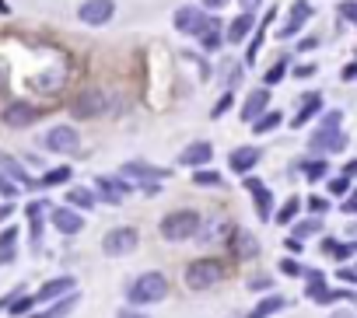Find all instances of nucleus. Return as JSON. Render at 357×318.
<instances>
[{
    "mask_svg": "<svg viewBox=\"0 0 357 318\" xmlns=\"http://www.w3.org/2000/svg\"><path fill=\"white\" fill-rule=\"evenodd\" d=\"M315 231H319V221H305V224L294 228V238L301 241V238H308V234H315Z\"/></svg>",
    "mask_w": 357,
    "mask_h": 318,
    "instance_id": "obj_30",
    "label": "nucleus"
},
{
    "mask_svg": "<svg viewBox=\"0 0 357 318\" xmlns=\"http://www.w3.org/2000/svg\"><path fill=\"white\" fill-rule=\"evenodd\" d=\"M301 168H305L308 179H322V175H326V165H322V161H308V165H301Z\"/></svg>",
    "mask_w": 357,
    "mask_h": 318,
    "instance_id": "obj_32",
    "label": "nucleus"
},
{
    "mask_svg": "<svg viewBox=\"0 0 357 318\" xmlns=\"http://www.w3.org/2000/svg\"><path fill=\"white\" fill-rule=\"evenodd\" d=\"M15 238H18V231L11 228V231H4V238H0V259H11V245H15Z\"/></svg>",
    "mask_w": 357,
    "mask_h": 318,
    "instance_id": "obj_27",
    "label": "nucleus"
},
{
    "mask_svg": "<svg viewBox=\"0 0 357 318\" xmlns=\"http://www.w3.org/2000/svg\"><path fill=\"white\" fill-rule=\"evenodd\" d=\"M322 252L333 255V259H350V255H354V245H340V241L326 238V241H322Z\"/></svg>",
    "mask_w": 357,
    "mask_h": 318,
    "instance_id": "obj_22",
    "label": "nucleus"
},
{
    "mask_svg": "<svg viewBox=\"0 0 357 318\" xmlns=\"http://www.w3.org/2000/svg\"><path fill=\"white\" fill-rule=\"evenodd\" d=\"M249 32H252V15H249V11H242V15L228 25V42H242Z\"/></svg>",
    "mask_w": 357,
    "mask_h": 318,
    "instance_id": "obj_16",
    "label": "nucleus"
},
{
    "mask_svg": "<svg viewBox=\"0 0 357 318\" xmlns=\"http://www.w3.org/2000/svg\"><path fill=\"white\" fill-rule=\"evenodd\" d=\"M207 25H211V22H207V15H204L200 8H178V11H175V29L186 32V35H200Z\"/></svg>",
    "mask_w": 357,
    "mask_h": 318,
    "instance_id": "obj_8",
    "label": "nucleus"
},
{
    "mask_svg": "<svg viewBox=\"0 0 357 318\" xmlns=\"http://www.w3.org/2000/svg\"><path fill=\"white\" fill-rule=\"evenodd\" d=\"M280 269H284L287 276H298V273H301V266H298V262H291V259H284V262H280Z\"/></svg>",
    "mask_w": 357,
    "mask_h": 318,
    "instance_id": "obj_39",
    "label": "nucleus"
},
{
    "mask_svg": "<svg viewBox=\"0 0 357 318\" xmlns=\"http://www.w3.org/2000/svg\"><path fill=\"white\" fill-rule=\"evenodd\" d=\"M245 189H252L256 207H259V217L266 221V217H270V193H266V189H263V182H256V179H245Z\"/></svg>",
    "mask_w": 357,
    "mask_h": 318,
    "instance_id": "obj_19",
    "label": "nucleus"
},
{
    "mask_svg": "<svg viewBox=\"0 0 357 318\" xmlns=\"http://www.w3.org/2000/svg\"><path fill=\"white\" fill-rule=\"evenodd\" d=\"M109 109V95L105 91H81L77 98H74V105H70V112L74 116H81V119H95V116H102Z\"/></svg>",
    "mask_w": 357,
    "mask_h": 318,
    "instance_id": "obj_6",
    "label": "nucleus"
},
{
    "mask_svg": "<svg viewBox=\"0 0 357 318\" xmlns=\"http://www.w3.org/2000/svg\"><path fill=\"white\" fill-rule=\"evenodd\" d=\"M329 189H333L336 196H343V193L350 189V179H347V175H343V179H333V182H329Z\"/></svg>",
    "mask_w": 357,
    "mask_h": 318,
    "instance_id": "obj_36",
    "label": "nucleus"
},
{
    "mask_svg": "<svg viewBox=\"0 0 357 318\" xmlns=\"http://www.w3.org/2000/svg\"><path fill=\"white\" fill-rule=\"evenodd\" d=\"M67 179H70V168H56V172H46L43 175V186H60Z\"/></svg>",
    "mask_w": 357,
    "mask_h": 318,
    "instance_id": "obj_28",
    "label": "nucleus"
},
{
    "mask_svg": "<svg viewBox=\"0 0 357 318\" xmlns=\"http://www.w3.org/2000/svg\"><path fill=\"white\" fill-rule=\"evenodd\" d=\"M354 74H357V67H354V63H347V67H343V81H354Z\"/></svg>",
    "mask_w": 357,
    "mask_h": 318,
    "instance_id": "obj_45",
    "label": "nucleus"
},
{
    "mask_svg": "<svg viewBox=\"0 0 357 318\" xmlns=\"http://www.w3.org/2000/svg\"><path fill=\"white\" fill-rule=\"evenodd\" d=\"M53 224H56L60 234H77L84 228V217L74 207H60V210H53Z\"/></svg>",
    "mask_w": 357,
    "mask_h": 318,
    "instance_id": "obj_13",
    "label": "nucleus"
},
{
    "mask_svg": "<svg viewBox=\"0 0 357 318\" xmlns=\"http://www.w3.org/2000/svg\"><path fill=\"white\" fill-rule=\"evenodd\" d=\"M340 280H343V283H354L357 276H354V269H340Z\"/></svg>",
    "mask_w": 357,
    "mask_h": 318,
    "instance_id": "obj_46",
    "label": "nucleus"
},
{
    "mask_svg": "<svg viewBox=\"0 0 357 318\" xmlns=\"http://www.w3.org/2000/svg\"><path fill=\"white\" fill-rule=\"evenodd\" d=\"M165 294H168L165 273H144V276H137L133 287H130V304H154V301H161Z\"/></svg>",
    "mask_w": 357,
    "mask_h": 318,
    "instance_id": "obj_2",
    "label": "nucleus"
},
{
    "mask_svg": "<svg viewBox=\"0 0 357 318\" xmlns=\"http://www.w3.org/2000/svg\"><path fill=\"white\" fill-rule=\"evenodd\" d=\"M221 276H225V269H221L218 259H197V262L186 266V287H190V290H207V287H214Z\"/></svg>",
    "mask_w": 357,
    "mask_h": 318,
    "instance_id": "obj_3",
    "label": "nucleus"
},
{
    "mask_svg": "<svg viewBox=\"0 0 357 318\" xmlns=\"http://www.w3.org/2000/svg\"><path fill=\"white\" fill-rule=\"evenodd\" d=\"M238 4H242V11H249V15H252V8H259L263 0H238Z\"/></svg>",
    "mask_w": 357,
    "mask_h": 318,
    "instance_id": "obj_44",
    "label": "nucleus"
},
{
    "mask_svg": "<svg viewBox=\"0 0 357 318\" xmlns=\"http://www.w3.org/2000/svg\"><path fill=\"white\" fill-rule=\"evenodd\" d=\"M266 102H270V91H266V88L252 91V95L245 98V105H242V122H256V119L266 112Z\"/></svg>",
    "mask_w": 357,
    "mask_h": 318,
    "instance_id": "obj_14",
    "label": "nucleus"
},
{
    "mask_svg": "<svg viewBox=\"0 0 357 318\" xmlns=\"http://www.w3.org/2000/svg\"><path fill=\"white\" fill-rule=\"evenodd\" d=\"M123 318H144V315H123Z\"/></svg>",
    "mask_w": 357,
    "mask_h": 318,
    "instance_id": "obj_49",
    "label": "nucleus"
},
{
    "mask_svg": "<svg viewBox=\"0 0 357 318\" xmlns=\"http://www.w3.org/2000/svg\"><path fill=\"white\" fill-rule=\"evenodd\" d=\"M277 126H280V112H266V116H259V119L252 122L256 133H270V129H277Z\"/></svg>",
    "mask_w": 357,
    "mask_h": 318,
    "instance_id": "obj_24",
    "label": "nucleus"
},
{
    "mask_svg": "<svg viewBox=\"0 0 357 318\" xmlns=\"http://www.w3.org/2000/svg\"><path fill=\"white\" fill-rule=\"evenodd\" d=\"M0 193H4V196H15L18 189H15V186H11V182L4 179V175H0Z\"/></svg>",
    "mask_w": 357,
    "mask_h": 318,
    "instance_id": "obj_42",
    "label": "nucleus"
},
{
    "mask_svg": "<svg viewBox=\"0 0 357 318\" xmlns=\"http://www.w3.org/2000/svg\"><path fill=\"white\" fill-rule=\"evenodd\" d=\"M312 18V4H308V0H298V4L291 8V18H287V25L277 32L280 39H291V35H298L301 32V25Z\"/></svg>",
    "mask_w": 357,
    "mask_h": 318,
    "instance_id": "obj_12",
    "label": "nucleus"
},
{
    "mask_svg": "<svg viewBox=\"0 0 357 318\" xmlns=\"http://www.w3.org/2000/svg\"><path fill=\"white\" fill-rule=\"evenodd\" d=\"M98 189L105 193V200H109V203H123V196L130 193V186H123V182H112V179H105V175L98 179Z\"/></svg>",
    "mask_w": 357,
    "mask_h": 318,
    "instance_id": "obj_18",
    "label": "nucleus"
},
{
    "mask_svg": "<svg viewBox=\"0 0 357 318\" xmlns=\"http://www.w3.org/2000/svg\"><path fill=\"white\" fill-rule=\"evenodd\" d=\"M43 147L53 150V154H74L81 147V136L74 126H53L46 136H43Z\"/></svg>",
    "mask_w": 357,
    "mask_h": 318,
    "instance_id": "obj_5",
    "label": "nucleus"
},
{
    "mask_svg": "<svg viewBox=\"0 0 357 318\" xmlns=\"http://www.w3.org/2000/svg\"><path fill=\"white\" fill-rule=\"evenodd\" d=\"M333 318H354V311H336Z\"/></svg>",
    "mask_w": 357,
    "mask_h": 318,
    "instance_id": "obj_48",
    "label": "nucleus"
},
{
    "mask_svg": "<svg viewBox=\"0 0 357 318\" xmlns=\"http://www.w3.org/2000/svg\"><path fill=\"white\" fill-rule=\"evenodd\" d=\"M284 67H287V63H284V60H280V63H273V67H270V70H266V77H263V81H266V84H277V81H280V77H284Z\"/></svg>",
    "mask_w": 357,
    "mask_h": 318,
    "instance_id": "obj_31",
    "label": "nucleus"
},
{
    "mask_svg": "<svg viewBox=\"0 0 357 318\" xmlns=\"http://www.w3.org/2000/svg\"><path fill=\"white\" fill-rule=\"evenodd\" d=\"M112 15H116L112 0H84V4L77 8V18H81L84 25H105Z\"/></svg>",
    "mask_w": 357,
    "mask_h": 318,
    "instance_id": "obj_7",
    "label": "nucleus"
},
{
    "mask_svg": "<svg viewBox=\"0 0 357 318\" xmlns=\"http://www.w3.org/2000/svg\"><path fill=\"white\" fill-rule=\"evenodd\" d=\"M340 15H343L347 22H357V8H354V4H343V8H340Z\"/></svg>",
    "mask_w": 357,
    "mask_h": 318,
    "instance_id": "obj_40",
    "label": "nucleus"
},
{
    "mask_svg": "<svg viewBox=\"0 0 357 318\" xmlns=\"http://www.w3.org/2000/svg\"><path fill=\"white\" fill-rule=\"evenodd\" d=\"M29 308H32V297H22V301H11L8 311H11V315H22V311H29Z\"/></svg>",
    "mask_w": 357,
    "mask_h": 318,
    "instance_id": "obj_37",
    "label": "nucleus"
},
{
    "mask_svg": "<svg viewBox=\"0 0 357 318\" xmlns=\"http://www.w3.org/2000/svg\"><path fill=\"white\" fill-rule=\"evenodd\" d=\"M67 200H70V207H81V210L95 207V196H91L88 189H70V193H67Z\"/></svg>",
    "mask_w": 357,
    "mask_h": 318,
    "instance_id": "obj_25",
    "label": "nucleus"
},
{
    "mask_svg": "<svg viewBox=\"0 0 357 318\" xmlns=\"http://www.w3.org/2000/svg\"><path fill=\"white\" fill-rule=\"evenodd\" d=\"M158 228H161V238H168V241H186L200 231V214L197 210H175Z\"/></svg>",
    "mask_w": 357,
    "mask_h": 318,
    "instance_id": "obj_1",
    "label": "nucleus"
},
{
    "mask_svg": "<svg viewBox=\"0 0 357 318\" xmlns=\"http://www.w3.org/2000/svg\"><path fill=\"white\" fill-rule=\"evenodd\" d=\"M197 186H221L218 172H197Z\"/></svg>",
    "mask_w": 357,
    "mask_h": 318,
    "instance_id": "obj_33",
    "label": "nucleus"
},
{
    "mask_svg": "<svg viewBox=\"0 0 357 318\" xmlns=\"http://www.w3.org/2000/svg\"><path fill=\"white\" fill-rule=\"evenodd\" d=\"M294 214H298V200H287V203H284V210L277 214V221H280V224H287Z\"/></svg>",
    "mask_w": 357,
    "mask_h": 318,
    "instance_id": "obj_34",
    "label": "nucleus"
},
{
    "mask_svg": "<svg viewBox=\"0 0 357 318\" xmlns=\"http://www.w3.org/2000/svg\"><path fill=\"white\" fill-rule=\"evenodd\" d=\"M214 157V147L207 143V140H197V143H190L183 154H178V165H190V168H200V165H207Z\"/></svg>",
    "mask_w": 357,
    "mask_h": 318,
    "instance_id": "obj_11",
    "label": "nucleus"
},
{
    "mask_svg": "<svg viewBox=\"0 0 357 318\" xmlns=\"http://www.w3.org/2000/svg\"><path fill=\"white\" fill-rule=\"evenodd\" d=\"M11 217V207H0V221H8Z\"/></svg>",
    "mask_w": 357,
    "mask_h": 318,
    "instance_id": "obj_47",
    "label": "nucleus"
},
{
    "mask_svg": "<svg viewBox=\"0 0 357 318\" xmlns=\"http://www.w3.org/2000/svg\"><path fill=\"white\" fill-rule=\"evenodd\" d=\"M319 105H322V98H319V95H308V98H305V105H301V112L291 119V126H305V122L319 112Z\"/></svg>",
    "mask_w": 357,
    "mask_h": 318,
    "instance_id": "obj_20",
    "label": "nucleus"
},
{
    "mask_svg": "<svg viewBox=\"0 0 357 318\" xmlns=\"http://www.w3.org/2000/svg\"><path fill=\"white\" fill-rule=\"evenodd\" d=\"M36 119H39V109L29 105V102H15V105H8V112H4V122H8L11 129H25V126H32Z\"/></svg>",
    "mask_w": 357,
    "mask_h": 318,
    "instance_id": "obj_9",
    "label": "nucleus"
},
{
    "mask_svg": "<svg viewBox=\"0 0 357 318\" xmlns=\"http://www.w3.org/2000/svg\"><path fill=\"white\" fill-rule=\"evenodd\" d=\"M123 172L133 179V186H137V179H158V175H165V172H158V168H147V165H126Z\"/></svg>",
    "mask_w": 357,
    "mask_h": 318,
    "instance_id": "obj_23",
    "label": "nucleus"
},
{
    "mask_svg": "<svg viewBox=\"0 0 357 318\" xmlns=\"http://www.w3.org/2000/svg\"><path fill=\"white\" fill-rule=\"evenodd\" d=\"M284 308V297H266V301H259L252 311H249V318H266V315H273V311H280Z\"/></svg>",
    "mask_w": 357,
    "mask_h": 318,
    "instance_id": "obj_21",
    "label": "nucleus"
},
{
    "mask_svg": "<svg viewBox=\"0 0 357 318\" xmlns=\"http://www.w3.org/2000/svg\"><path fill=\"white\" fill-rule=\"evenodd\" d=\"M350 140H347V133L343 129H319L315 136H312V150H329V154H336V150H343Z\"/></svg>",
    "mask_w": 357,
    "mask_h": 318,
    "instance_id": "obj_10",
    "label": "nucleus"
},
{
    "mask_svg": "<svg viewBox=\"0 0 357 318\" xmlns=\"http://www.w3.org/2000/svg\"><path fill=\"white\" fill-rule=\"evenodd\" d=\"M238 255H256V238L252 234H238Z\"/></svg>",
    "mask_w": 357,
    "mask_h": 318,
    "instance_id": "obj_29",
    "label": "nucleus"
},
{
    "mask_svg": "<svg viewBox=\"0 0 357 318\" xmlns=\"http://www.w3.org/2000/svg\"><path fill=\"white\" fill-rule=\"evenodd\" d=\"M225 4H228V0H204V8H207V11H221Z\"/></svg>",
    "mask_w": 357,
    "mask_h": 318,
    "instance_id": "obj_43",
    "label": "nucleus"
},
{
    "mask_svg": "<svg viewBox=\"0 0 357 318\" xmlns=\"http://www.w3.org/2000/svg\"><path fill=\"white\" fill-rule=\"evenodd\" d=\"M0 165H4V168H8V172H11L15 179H22V186H29V175H25V168H22V165L15 161L11 154H0Z\"/></svg>",
    "mask_w": 357,
    "mask_h": 318,
    "instance_id": "obj_26",
    "label": "nucleus"
},
{
    "mask_svg": "<svg viewBox=\"0 0 357 318\" xmlns=\"http://www.w3.org/2000/svg\"><path fill=\"white\" fill-rule=\"evenodd\" d=\"M137 241H140L137 228H112V231L102 238V252H105V255H130V252L137 248Z\"/></svg>",
    "mask_w": 357,
    "mask_h": 318,
    "instance_id": "obj_4",
    "label": "nucleus"
},
{
    "mask_svg": "<svg viewBox=\"0 0 357 318\" xmlns=\"http://www.w3.org/2000/svg\"><path fill=\"white\" fill-rule=\"evenodd\" d=\"M67 290H74V280H70V276H60V280L46 283V287L39 290V297H32V301H53L56 294H67Z\"/></svg>",
    "mask_w": 357,
    "mask_h": 318,
    "instance_id": "obj_17",
    "label": "nucleus"
},
{
    "mask_svg": "<svg viewBox=\"0 0 357 318\" xmlns=\"http://www.w3.org/2000/svg\"><path fill=\"white\" fill-rule=\"evenodd\" d=\"M200 39H204V46H207V49H218V46H221V32H207V29H204V32H200Z\"/></svg>",
    "mask_w": 357,
    "mask_h": 318,
    "instance_id": "obj_35",
    "label": "nucleus"
},
{
    "mask_svg": "<svg viewBox=\"0 0 357 318\" xmlns=\"http://www.w3.org/2000/svg\"><path fill=\"white\" fill-rule=\"evenodd\" d=\"M256 161H259V147H238V150H231V157H228V165H231L238 175H245Z\"/></svg>",
    "mask_w": 357,
    "mask_h": 318,
    "instance_id": "obj_15",
    "label": "nucleus"
},
{
    "mask_svg": "<svg viewBox=\"0 0 357 318\" xmlns=\"http://www.w3.org/2000/svg\"><path fill=\"white\" fill-rule=\"evenodd\" d=\"M228 105H231V95H225V98H221V102H218V105H214V112H211V116H214V119H218V116H221V112H225V109H228Z\"/></svg>",
    "mask_w": 357,
    "mask_h": 318,
    "instance_id": "obj_41",
    "label": "nucleus"
},
{
    "mask_svg": "<svg viewBox=\"0 0 357 318\" xmlns=\"http://www.w3.org/2000/svg\"><path fill=\"white\" fill-rule=\"evenodd\" d=\"M340 119H343L340 112H329V116L322 119V129H340Z\"/></svg>",
    "mask_w": 357,
    "mask_h": 318,
    "instance_id": "obj_38",
    "label": "nucleus"
}]
</instances>
